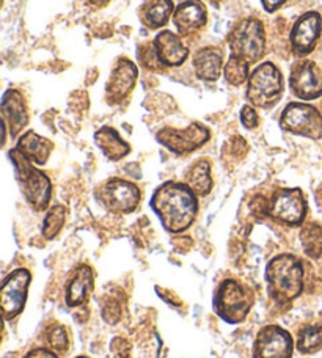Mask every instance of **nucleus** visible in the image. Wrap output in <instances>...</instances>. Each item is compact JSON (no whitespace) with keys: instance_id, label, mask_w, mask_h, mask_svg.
<instances>
[{"instance_id":"c9c22d12","label":"nucleus","mask_w":322,"mask_h":358,"mask_svg":"<svg viewBox=\"0 0 322 358\" xmlns=\"http://www.w3.org/2000/svg\"><path fill=\"white\" fill-rule=\"evenodd\" d=\"M88 2L92 5H96V6H104L111 2V0H88Z\"/></svg>"},{"instance_id":"9d476101","label":"nucleus","mask_w":322,"mask_h":358,"mask_svg":"<svg viewBox=\"0 0 322 358\" xmlns=\"http://www.w3.org/2000/svg\"><path fill=\"white\" fill-rule=\"evenodd\" d=\"M158 142L176 156H186L202 148L211 138V132L202 123H192L184 129L164 127L158 132Z\"/></svg>"},{"instance_id":"9b49d317","label":"nucleus","mask_w":322,"mask_h":358,"mask_svg":"<svg viewBox=\"0 0 322 358\" xmlns=\"http://www.w3.org/2000/svg\"><path fill=\"white\" fill-rule=\"evenodd\" d=\"M30 280L31 275L27 268H16L5 277L0 289V306L6 321H11L22 313L27 302Z\"/></svg>"},{"instance_id":"1a4fd4ad","label":"nucleus","mask_w":322,"mask_h":358,"mask_svg":"<svg viewBox=\"0 0 322 358\" xmlns=\"http://www.w3.org/2000/svg\"><path fill=\"white\" fill-rule=\"evenodd\" d=\"M307 200L300 189H279L269 201V215L288 227H300L307 217Z\"/></svg>"},{"instance_id":"b1692460","label":"nucleus","mask_w":322,"mask_h":358,"mask_svg":"<svg viewBox=\"0 0 322 358\" xmlns=\"http://www.w3.org/2000/svg\"><path fill=\"white\" fill-rule=\"evenodd\" d=\"M184 181L189 187L195 192L197 196H206L212 190V178H211V162L208 159H200L192 164L184 175Z\"/></svg>"},{"instance_id":"5701e85b","label":"nucleus","mask_w":322,"mask_h":358,"mask_svg":"<svg viewBox=\"0 0 322 358\" xmlns=\"http://www.w3.org/2000/svg\"><path fill=\"white\" fill-rule=\"evenodd\" d=\"M172 13H175V5L172 0H145L139 8L140 21L151 30L164 27L169 22Z\"/></svg>"},{"instance_id":"2f4dec72","label":"nucleus","mask_w":322,"mask_h":358,"mask_svg":"<svg viewBox=\"0 0 322 358\" xmlns=\"http://www.w3.org/2000/svg\"><path fill=\"white\" fill-rule=\"evenodd\" d=\"M111 352L113 358H129L131 357V344L125 338H113L111 343Z\"/></svg>"},{"instance_id":"423d86ee","label":"nucleus","mask_w":322,"mask_h":358,"mask_svg":"<svg viewBox=\"0 0 322 358\" xmlns=\"http://www.w3.org/2000/svg\"><path fill=\"white\" fill-rule=\"evenodd\" d=\"M212 303L218 317H222L225 322L239 324L252 308L253 294L236 280H225L217 287Z\"/></svg>"},{"instance_id":"cd10ccee","label":"nucleus","mask_w":322,"mask_h":358,"mask_svg":"<svg viewBox=\"0 0 322 358\" xmlns=\"http://www.w3.org/2000/svg\"><path fill=\"white\" fill-rule=\"evenodd\" d=\"M137 59L140 62V65L151 73H164L167 69L162 60H160L158 49L154 46V41L141 44L137 49Z\"/></svg>"},{"instance_id":"72a5a7b5","label":"nucleus","mask_w":322,"mask_h":358,"mask_svg":"<svg viewBox=\"0 0 322 358\" xmlns=\"http://www.w3.org/2000/svg\"><path fill=\"white\" fill-rule=\"evenodd\" d=\"M24 358H59V355H57V354L54 352V350L40 348V349L30 350V352H29L27 355H25Z\"/></svg>"},{"instance_id":"473e14b6","label":"nucleus","mask_w":322,"mask_h":358,"mask_svg":"<svg viewBox=\"0 0 322 358\" xmlns=\"http://www.w3.org/2000/svg\"><path fill=\"white\" fill-rule=\"evenodd\" d=\"M241 123L246 129H255L260 123V117H258L253 106H244L241 110Z\"/></svg>"},{"instance_id":"f8f14e48","label":"nucleus","mask_w":322,"mask_h":358,"mask_svg":"<svg viewBox=\"0 0 322 358\" xmlns=\"http://www.w3.org/2000/svg\"><path fill=\"white\" fill-rule=\"evenodd\" d=\"M289 88L295 98L313 101L322 96V71L312 60H299L291 66Z\"/></svg>"},{"instance_id":"dca6fc26","label":"nucleus","mask_w":322,"mask_h":358,"mask_svg":"<svg viewBox=\"0 0 322 358\" xmlns=\"http://www.w3.org/2000/svg\"><path fill=\"white\" fill-rule=\"evenodd\" d=\"M208 22V10L202 0H186L173 13V24L181 36H190Z\"/></svg>"},{"instance_id":"4be33fe9","label":"nucleus","mask_w":322,"mask_h":358,"mask_svg":"<svg viewBox=\"0 0 322 358\" xmlns=\"http://www.w3.org/2000/svg\"><path fill=\"white\" fill-rule=\"evenodd\" d=\"M94 142L98 145V148L102 151L108 161L118 162L121 159L126 157L131 152V146L123 138L120 137V134L111 126L101 127L99 131L94 134Z\"/></svg>"},{"instance_id":"0eeeda50","label":"nucleus","mask_w":322,"mask_h":358,"mask_svg":"<svg viewBox=\"0 0 322 358\" xmlns=\"http://www.w3.org/2000/svg\"><path fill=\"white\" fill-rule=\"evenodd\" d=\"M280 127L293 136L319 140L322 137V115L310 104L289 102L281 112Z\"/></svg>"},{"instance_id":"c85d7f7f","label":"nucleus","mask_w":322,"mask_h":358,"mask_svg":"<svg viewBox=\"0 0 322 358\" xmlns=\"http://www.w3.org/2000/svg\"><path fill=\"white\" fill-rule=\"evenodd\" d=\"M64 219H66V209H64V206L57 204V206L50 209L46 215V219H44V223H43L44 238L49 241L55 239L57 234L62 231V228L64 225Z\"/></svg>"},{"instance_id":"6ab92c4d","label":"nucleus","mask_w":322,"mask_h":358,"mask_svg":"<svg viewBox=\"0 0 322 358\" xmlns=\"http://www.w3.org/2000/svg\"><path fill=\"white\" fill-rule=\"evenodd\" d=\"M154 46H156L160 60L167 68L181 66L189 57V49L184 46L181 38L170 30L160 31L154 38Z\"/></svg>"},{"instance_id":"4c0bfd02","label":"nucleus","mask_w":322,"mask_h":358,"mask_svg":"<svg viewBox=\"0 0 322 358\" xmlns=\"http://www.w3.org/2000/svg\"><path fill=\"white\" fill-rule=\"evenodd\" d=\"M77 358H88V357H77Z\"/></svg>"},{"instance_id":"2eb2a0df","label":"nucleus","mask_w":322,"mask_h":358,"mask_svg":"<svg viewBox=\"0 0 322 358\" xmlns=\"http://www.w3.org/2000/svg\"><path fill=\"white\" fill-rule=\"evenodd\" d=\"M139 79V69L135 63L126 57H120L112 68L111 78L106 85V99L111 106L121 104L131 92Z\"/></svg>"},{"instance_id":"aec40b11","label":"nucleus","mask_w":322,"mask_h":358,"mask_svg":"<svg viewBox=\"0 0 322 358\" xmlns=\"http://www.w3.org/2000/svg\"><path fill=\"white\" fill-rule=\"evenodd\" d=\"M223 54L218 48H203L193 55V69L198 79L204 82H216L223 69Z\"/></svg>"},{"instance_id":"f03ea898","label":"nucleus","mask_w":322,"mask_h":358,"mask_svg":"<svg viewBox=\"0 0 322 358\" xmlns=\"http://www.w3.org/2000/svg\"><path fill=\"white\" fill-rule=\"evenodd\" d=\"M267 292L279 305H288L304 289V266L294 255H280L266 267Z\"/></svg>"},{"instance_id":"20e7f679","label":"nucleus","mask_w":322,"mask_h":358,"mask_svg":"<svg viewBox=\"0 0 322 358\" xmlns=\"http://www.w3.org/2000/svg\"><path fill=\"white\" fill-rule=\"evenodd\" d=\"M283 76L272 62H264L258 65L248 78L246 98L253 107L272 108L281 99Z\"/></svg>"},{"instance_id":"f3484780","label":"nucleus","mask_w":322,"mask_h":358,"mask_svg":"<svg viewBox=\"0 0 322 358\" xmlns=\"http://www.w3.org/2000/svg\"><path fill=\"white\" fill-rule=\"evenodd\" d=\"M94 278L92 267L87 264H80L74 268L66 285V305L69 308H77L88 302L94 287Z\"/></svg>"},{"instance_id":"412c9836","label":"nucleus","mask_w":322,"mask_h":358,"mask_svg":"<svg viewBox=\"0 0 322 358\" xmlns=\"http://www.w3.org/2000/svg\"><path fill=\"white\" fill-rule=\"evenodd\" d=\"M16 150L34 165H44L54 150V143L48 138L38 136L36 132L29 131L19 137Z\"/></svg>"},{"instance_id":"a211bd4d","label":"nucleus","mask_w":322,"mask_h":358,"mask_svg":"<svg viewBox=\"0 0 322 358\" xmlns=\"http://www.w3.org/2000/svg\"><path fill=\"white\" fill-rule=\"evenodd\" d=\"M2 115L4 124L10 127L11 137H16L29 123L27 104L21 92L18 90H8L5 92L2 99Z\"/></svg>"},{"instance_id":"393cba45","label":"nucleus","mask_w":322,"mask_h":358,"mask_svg":"<svg viewBox=\"0 0 322 358\" xmlns=\"http://www.w3.org/2000/svg\"><path fill=\"white\" fill-rule=\"evenodd\" d=\"M300 242L307 257L313 259L322 257V227L318 223H307L302 227Z\"/></svg>"},{"instance_id":"a878e982","label":"nucleus","mask_w":322,"mask_h":358,"mask_svg":"<svg viewBox=\"0 0 322 358\" xmlns=\"http://www.w3.org/2000/svg\"><path fill=\"white\" fill-rule=\"evenodd\" d=\"M295 348L300 354L310 355L322 349V325H307L299 331Z\"/></svg>"},{"instance_id":"7ed1b4c3","label":"nucleus","mask_w":322,"mask_h":358,"mask_svg":"<svg viewBox=\"0 0 322 358\" xmlns=\"http://www.w3.org/2000/svg\"><path fill=\"white\" fill-rule=\"evenodd\" d=\"M10 159L15 165V173L19 182V187L22 190V195L30 208L36 213L46 210L52 195V184L50 179L38 170L29 159H25L16 148L10 151Z\"/></svg>"},{"instance_id":"4468645a","label":"nucleus","mask_w":322,"mask_h":358,"mask_svg":"<svg viewBox=\"0 0 322 358\" xmlns=\"http://www.w3.org/2000/svg\"><path fill=\"white\" fill-rule=\"evenodd\" d=\"M322 34V19L318 11H307L295 21L289 35L294 55L307 57L312 54Z\"/></svg>"},{"instance_id":"39448f33","label":"nucleus","mask_w":322,"mask_h":358,"mask_svg":"<svg viewBox=\"0 0 322 358\" xmlns=\"http://www.w3.org/2000/svg\"><path fill=\"white\" fill-rule=\"evenodd\" d=\"M231 54L247 60L250 65L260 62L266 52V30L256 17H246L237 22L227 36Z\"/></svg>"},{"instance_id":"ddd939ff","label":"nucleus","mask_w":322,"mask_h":358,"mask_svg":"<svg viewBox=\"0 0 322 358\" xmlns=\"http://www.w3.org/2000/svg\"><path fill=\"white\" fill-rule=\"evenodd\" d=\"M291 335L279 325H267L260 330L253 344V358H293Z\"/></svg>"},{"instance_id":"e433bc0d","label":"nucleus","mask_w":322,"mask_h":358,"mask_svg":"<svg viewBox=\"0 0 322 358\" xmlns=\"http://www.w3.org/2000/svg\"><path fill=\"white\" fill-rule=\"evenodd\" d=\"M208 2H211L212 5H218V3L222 2V0H208Z\"/></svg>"},{"instance_id":"7c9ffc66","label":"nucleus","mask_w":322,"mask_h":358,"mask_svg":"<svg viewBox=\"0 0 322 358\" xmlns=\"http://www.w3.org/2000/svg\"><path fill=\"white\" fill-rule=\"evenodd\" d=\"M102 317L108 324H117L121 319V305L118 303L117 299L106 297L102 300Z\"/></svg>"},{"instance_id":"f704fd0d","label":"nucleus","mask_w":322,"mask_h":358,"mask_svg":"<svg viewBox=\"0 0 322 358\" xmlns=\"http://www.w3.org/2000/svg\"><path fill=\"white\" fill-rule=\"evenodd\" d=\"M286 2L288 0H261V5L267 13H275L276 10H280Z\"/></svg>"},{"instance_id":"6e6552de","label":"nucleus","mask_w":322,"mask_h":358,"mask_svg":"<svg viewBox=\"0 0 322 358\" xmlns=\"http://www.w3.org/2000/svg\"><path fill=\"white\" fill-rule=\"evenodd\" d=\"M96 198L107 210L115 214H131L140 204V189L126 179L111 178L96 190Z\"/></svg>"},{"instance_id":"f257e3e1","label":"nucleus","mask_w":322,"mask_h":358,"mask_svg":"<svg viewBox=\"0 0 322 358\" xmlns=\"http://www.w3.org/2000/svg\"><path fill=\"white\" fill-rule=\"evenodd\" d=\"M150 206L172 234L184 233L198 214V198L186 182L167 181L154 190Z\"/></svg>"},{"instance_id":"bb28decb","label":"nucleus","mask_w":322,"mask_h":358,"mask_svg":"<svg viewBox=\"0 0 322 358\" xmlns=\"http://www.w3.org/2000/svg\"><path fill=\"white\" fill-rule=\"evenodd\" d=\"M250 63L247 60L241 59L234 54H230V59L227 65L223 68V76L225 80L228 82L230 85H242L244 82L248 80L250 78Z\"/></svg>"},{"instance_id":"c756f323","label":"nucleus","mask_w":322,"mask_h":358,"mask_svg":"<svg viewBox=\"0 0 322 358\" xmlns=\"http://www.w3.org/2000/svg\"><path fill=\"white\" fill-rule=\"evenodd\" d=\"M48 344L49 349L54 350L57 355L66 354L69 348V338L66 329H64L63 325H54L48 334Z\"/></svg>"}]
</instances>
